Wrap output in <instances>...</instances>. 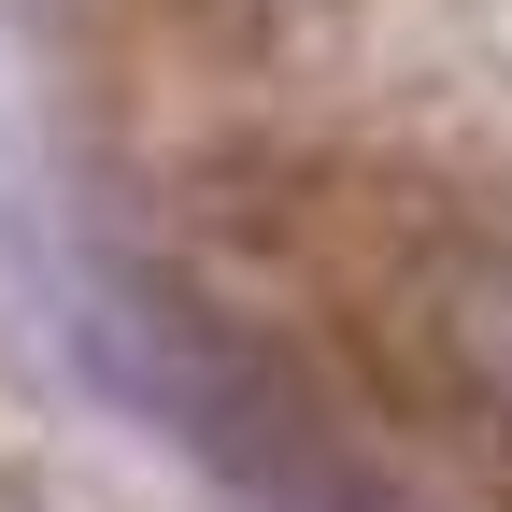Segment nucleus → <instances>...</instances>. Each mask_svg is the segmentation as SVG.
I'll return each mask as SVG.
<instances>
[{"mask_svg":"<svg viewBox=\"0 0 512 512\" xmlns=\"http://www.w3.org/2000/svg\"><path fill=\"white\" fill-rule=\"evenodd\" d=\"M399 328H413L427 399L456 413L484 456H512V185H498V200H456V214L413 242Z\"/></svg>","mask_w":512,"mask_h":512,"instance_id":"f257e3e1","label":"nucleus"},{"mask_svg":"<svg viewBox=\"0 0 512 512\" xmlns=\"http://www.w3.org/2000/svg\"><path fill=\"white\" fill-rule=\"evenodd\" d=\"M228 29H313V15H342V0H214Z\"/></svg>","mask_w":512,"mask_h":512,"instance_id":"f03ea898","label":"nucleus"},{"mask_svg":"<svg viewBox=\"0 0 512 512\" xmlns=\"http://www.w3.org/2000/svg\"><path fill=\"white\" fill-rule=\"evenodd\" d=\"M0 512H43V498H15V484H0Z\"/></svg>","mask_w":512,"mask_h":512,"instance_id":"7ed1b4c3","label":"nucleus"}]
</instances>
